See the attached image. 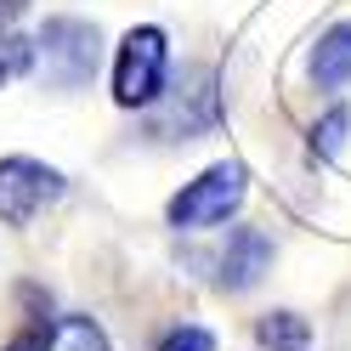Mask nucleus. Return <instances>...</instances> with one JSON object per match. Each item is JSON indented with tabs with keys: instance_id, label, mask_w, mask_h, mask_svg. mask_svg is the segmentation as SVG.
<instances>
[{
	"instance_id": "4468645a",
	"label": "nucleus",
	"mask_w": 351,
	"mask_h": 351,
	"mask_svg": "<svg viewBox=\"0 0 351 351\" xmlns=\"http://www.w3.org/2000/svg\"><path fill=\"white\" fill-rule=\"evenodd\" d=\"M17 6H23V0H0V17H6V12H17Z\"/></svg>"
},
{
	"instance_id": "39448f33",
	"label": "nucleus",
	"mask_w": 351,
	"mask_h": 351,
	"mask_svg": "<svg viewBox=\"0 0 351 351\" xmlns=\"http://www.w3.org/2000/svg\"><path fill=\"white\" fill-rule=\"evenodd\" d=\"M221 114V102H215V74L210 69H193L187 85H176V97H165V108L153 114V136L165 142H193L204 136Z\"/></svg>"
},
{
	"instance_id": "6e6552de",
	"label": "nucleus",
	"mask_w": 351,
	"mask_h": 351,
	"mask_svg": "<svg viewBox=\"0 0 351 351\" xmlns=\"http://www.w3.org/2000/svg\"><path fill=\"white\" fill-rule=\"evenodd\" d=\"M255 335H261L267 351H306V346H312V328H306L295 312H267Z\"/></svg>"
},
{
	"instance_id": "f03ea898",
	"label": "nucleus",
	"mask_w": 351,
	"mask_h": 351,
	"mask_svg": "<svg viewBox=\"0 0 351 351\" xmlns=\"http://www.w3.org/2000/svg\"><path fill=\"white\" fill-rule=\"evenodd\" d=\"M165 74H170V40L165 29H130L119 40V57H114V102L119 108H153L165 97Z\"/></svg>"
},
{
	"instance_id": "1a4fd4ad",
	"label": "nucleus",
	"mask_w": 351,
	"mask_h": 351,
	"mask_svg": "<svg viewBox=\"0 0 351 351\" xmlns=\"http://www.w3.org/2000/svg\"><path fill=\"white\" fill-rule=\"evenodd\" d=\"M46 351H108V335H102L91 317H62L51 328V346Z\"/></svg>"
},
{
	"instance_id": "9b49d317",
	"label": "nucleus",
	"mask_w": 351,
	"mask_h": 351,
	"mask_svg": "<svg viewBox=\"0 0 351 351\" xmlns=\"http://www.w3.org/2000/svg\"><path fill=\"white\" fill-rule=\"evenodd\" d=\"M23 69H29V40L17 34L12 23H0V85H6V80H17Z\"/></svg>"
},
{
	"instance_id": "20e7f679",
	"label": "nucleus",
	"mask_w": 351,
	"mask_h": 351,
	"mask_svg": "<svg viewBox=\"0 0 351 351\" xmlns=\"http://www.w3.org/2000/svg\"><path fill=\"white\" fill-rule=\"evenodd\" d=\"M62 199V176L40 159H0V221L6 227H29L46 204Z\"/></svg>"
},
{
	"instance_id": "f257e3e1",
	"label": "nucleus",
	"mask_w": 351,
	"mask_h": 351,
	"mask_svg": "<svg viewBox=\"0 0 351 351\" xmlns=\"http://www.w3.org/2000/svg\"><path fill=\"white\" fill-rule=\"evenodd\" d=\"M29 62H34L40 85H51V91H80V85H91L97 62H102V34L91 23H80V17H51V23L34 34Z\"/></svg>"
},
{
	"instance_id": "0eeeda50",
	"label": "nucleus",
	"mask_w": 351,
	"mask_h": 351,
	"mask_svg": "<svg viewBox=\"0 0 351 351\" xmlns=\"http://www.w3.org/2000/svg\"><path fill=\"white\" fill-rule=\"evenodd\" d=\"M312 85H317V91H340V85H351V23H335L312 46Z\"/></svg>"
},
{
	"instance_id": "9d476101",
	"label": "nucleus",
	"mask_w": 351,
	"mask_h": 351,
	"mask_svg": "<svg viewBox=\"0 0 351 351\" xmlns=\"http://www.w3.org/2000/svg\"><path fill=\"white\" fill-rule=\"evenodd\" d=\"M346 130H351V108H328V114L312 125V153L317 159H335L340 142H346Z\"/></svg>"
},
{
	"instance_id": "7ed1b4c3",
	"label": "nucleus",
	"mask_w": 351,
	"mask_h": 351,
	"mask_svg": "<svg viewBox=\"0 0 351 351\" xmlns=\"http://www.w3.org/2000/svg\"><path fill=\"white\" fill-rule=\"evenodd\" d=\"M244 193H250L244 165H238V159H221V165H210L199 182H187V187L170 199V227H182V232L221 227L227 215L244 204Z\"/></svg>"
},
{
	"instance_id": "f8f14e48",
	"label": "nucleus",
	"mask_w": 351,
	"mask_h": 351,
	"mask_svg": "<svg viewBox=\"0 0 351 351\" xmlns=\"http://www.w3.org/2000/svg\"><path fill=\"white\" fill-rule=\"evenodd\" d=\"M159 351H215V335L199 328V323H182V328H170L159 340Z\"/></svg>"
},
{
	"instance_id": "423d86ee",
	"label": "nucleus",
	"mask_w": 351,
	"mask_h": 351,
	"mask_svg": "<svg viewBox=\"0 0 351 351\" xmlns=\"http://www.w3.org/2000/svg\"><path fill=\"white\" fill-rule=\"evenodd\" d=\"M215 278H221V289H255L261 278H267V267H272V238L261 232V227H232L227 232V250L215 255Z\"/></svg>"
},
{
	"instance_id": "ddd939ff",
	"label": "nucleus",
	"mask_w": 351,
	"mask_h": 351,
	"mask_svg": "<svg viewBox=\"0 0 351 351\" xmlns=\"http://www.w3.org/2000/svg\"><path fill=\"white\" fill-rule=\"evenodd\" d=\"M46 346H51V323H46V317H34L29 328H17V340H12L6 351H46Z\"/></svg>"
}]
</instances>
